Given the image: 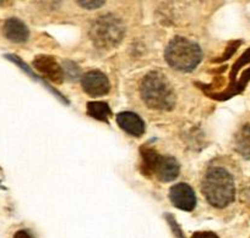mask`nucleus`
Returning <instances> with one entry per match:
<instances>
[{
    "mask_svg": "<svg viewBox=\"0 0 250 238\" xmlns=\"http://www.w3.org/2000/svg\"><path fill=\"white\" fill-rule=\"evenodd\" d=\"M201 192L210 205L227 208L234 201L237 193L234 177L226 167H208L201 182Z\"/></svg>",
    "mask_w": 250,
    "mask_h": 238,
    "instance_id": "f257e3e1",
    "label": "nucleus"
},
{
    "mask_svg": "<svg viewBox=\"0 0 250 238\" xmlns=\"http://www.w3.org/2000/svg\"><path fill=\"white\" fill-rule=\"evenodd\" d=\"M140 94L150 109L169 111L175 105V93L167 77L160 71H151L141 81Z\"/></svg>",
    "mask_w": 250,
    "mask_h": 238,
    "instance_id": "f03ea898",
    "label": "nucleus"
},
{
    "mask_svg": "<svg viewBox=\"0 0 250 238\" xmlns=\"http://www.w3.org/2000/svg\"><path fill=\"white\" fill-rule=\"evenodd\" d=\"M165 59L172 69L190 72L198 67L203 59V52L199 44L184 37H174L165 50Z\"/></svg>",
    "mask_w": 250,
    "mask_h": 238,
    "instance_id": "7ed1b4c3",
    "label": "nucleus"
},
{
    "mask_svg": "<svg viewBox=\"0 0 250 238\" xmlns=\"http://www.w3.org/2000/svg\"><path fill=\"white\" fill-rule=\"evenodd\" d=\"M125 35V26L120 18L112 14L101 15L90 27V38L101 49L114 48L122 42Z\"/></svg>",
    "mask_w": 250,
    "mask_h": 238,
    "instance_id": "20e7f679",
    "label": "nucleus"
},
{
    "mask_svg": "<svg viewBox=\"0 0 250 238\" xmlns=\"http://www.w3.org/2000/svg\"><path fill=\"white\" fill-rule=\"evenodd\" d=\"M81 86L83 92L90 97L97 98L108 94L110 91V83L108 77L98 70L88 71L81 77Z\"/></svg>",
    "mask_w": 250,
    "mask_h": 238,
    "instance_id": "39448f33",
    "label": "nucleus"
},
{
    "mask_svg": "<svg viewBox=\"0 0 250 238\" xmlns=\"http://www.w3.org/2000/svg\"><path fill=\"white\" fill-rule=\"evenodd\" d=\"M169 201L180 210L193 211L196 206V194L193 187L185 182H179L170 187Z\"/></svg>",
    "mask_w": 250,
    "mask_h": 238,
    "instance_id": "423d86ee",
    "label": "nucleus"
},
{
    "mask_svg": "<svg viewBox=\"0 0 250 238\" xmlns=\"http://www.w3.org/2000/svg\"><path fill=\"white\" fill-rule=\"evenodd\" d=\"M32 65L42 74V77L49 79L50 82L57 83V85L62 82L64 71L52 55H38L35 57Z\"/></svg>",
    "mask_w": 250,
    "mask_h": 238,
    "instance_id": "0eeeda50",
    "label": "nucleus"
},
{
    "mask_svg": "<svg viewBox=\"0 0 250 238\" xmlns=\"http://www.w3.org/2000/svg\"><path fill=\"white\" fill-rule=\"evenodd\" d=\"M117 124L123 131L136 138H140L145 133V122L138 114L133 111L119 112L117 115Z\"/></svg>",
    "mask_w": 250,
    "mask_h": 238,
    "instance_id": "6e6552de",
    "label": "nucleus"
},
{
    "mask_svg": "<svg viewBox=\"0 0 250 238\" xmlns=\"http://www.w3.org/2000/svg\"><path fill=\"white\" fill-rule=\"evenodd\" d=\"M180 165L173 156H161V160L156 167L155 176L161 182H172L178 179Z\"/></svg>",
    "mask_w": 250,
    "mask_h": 238,
    "instance_id": "1a4fd4ad",
    "label": "nucleus"
},
{
    "mask_svg": "<svg viewBox=\"0 0 250 238\" xmlns=\"http://www.w3.org/2000/svg\"><path fill=\"white\" fill-rule=\"evenodd\" d=\"M3 32L4 36L14 43H25L30 37V31L27 26L16 18L6 20V22L4 23Z\"/></svg>",
    "mask_w": 250,
    "mask_h": 238,
    "instance_id": "9d476101",
    "label": "nucleus"
},
{
    "mask_svg": "<svg viewBox=\"0 0 250 238\" xmlns=\"http://www.w3.org/2000/svg\"><path fill=\"white\" fill-rule=\"evenodd\" d=\"M140 154H141V165L140 170L143 172L144 176H152L155 175L156 167H157L158 163L161 160L160 153L156 150L155 148L150 146H143L140 148Z\"/></svg>",
    "mask_w": 250,
    "mask_h": 238,
    "instance_id": "9b49d317",
    "label": "nucleus"
},
{
    "mask_svg": "<svg viewBox=\"0 0 250 238\" xmlns=\"http://www.w3.org/2000/svg\"><path fill=\"white\" fill-rule=\"evenodd\" d=\"M234 149L240 156L250 160V122L243 124L235 133Z\"/></svg>",
    "mask_w": 250,
    "mask_h": 238,
    "instance_id": "f8f14e48",
    "label": "nucleus"
},
{
    "mask_svg": "<svg viewBox=\"0 0 250 238\" xmlns=\"http://www.w3.org/2000/svg\"><path fill=\"white\" fill-rule=\"evenodd\" d=\"M87 114L92 119L98 120V121L109 122V117L112 115L109 105L103 102H90L87 104Z\"/></svg>",
    "mask_w": 250,
    "mask_h": 238,
    "instance_id": "ddd939ff",
    "label": "nucleus"
},
{
    "mask_svg": "<svg viewBox=\"0 0 250 238\" xmlns=\"http://www.w3.org/2000/svg\"><path fill=\"white\" fill-rule=\"evenodd\" d=\"M248 62H250V49H248L247 52L242 55V57H240V59L235 62L234 66H233L232 73H230V81H232V86H234L235 74H237V72L239 71L240 67H242L243 65L248 64Z\"/></svg>",
    "mask_w": 250,
    "mask_h": 238,
    "instance_id": "4468645a",
    "label": "nucleus"
},
{
    "mask_svg": "<svg viewBox=\"0 0 250 238\" xmlns=\"http://www.w3.org/2000/svg\"><path fill=\"white\" fill-rule=\"evenodd\" d=\"M79 5L83 6L85 9H88V10H93V9H98L101 6L104 5V1H78Z\"/></svg>",
    "mask_w": 250,
    "mask_h": 238,
    "instance_id": "2eb2a0df",
    "label": "nucleus"
},
{
    "mask_svg": "<svg viewBox=\"0 0 250 238\" xmlns=\"http://www.w3.org/2000/svg\"><path fill=\"white\" fill-rule=\"evenodd\" d=\"M191 238H220L216 233L211 232V231H199L195 232Z\"/></svg>",
    "mask_w": 250,
    "mask_h": 238,
    "instance_id": "dca6fc26",
    "label": "nucleus"
},
{
    "mask_svg": "<svg viewBox=\"0 0 250 238\" xmlns=\"http://www.w3.org/2000/svg\"><path fill=\"white\" fill-rule=\"evenodd\" d=\"M14 238H32V236L30 235V232L26 230H20L14 235Z\"/></svg>",
    "mask_w": 250,
    "mask_h": 238,
    "instance_id": "f3484780",
    "label": "nucleus"
}]
</instances>
